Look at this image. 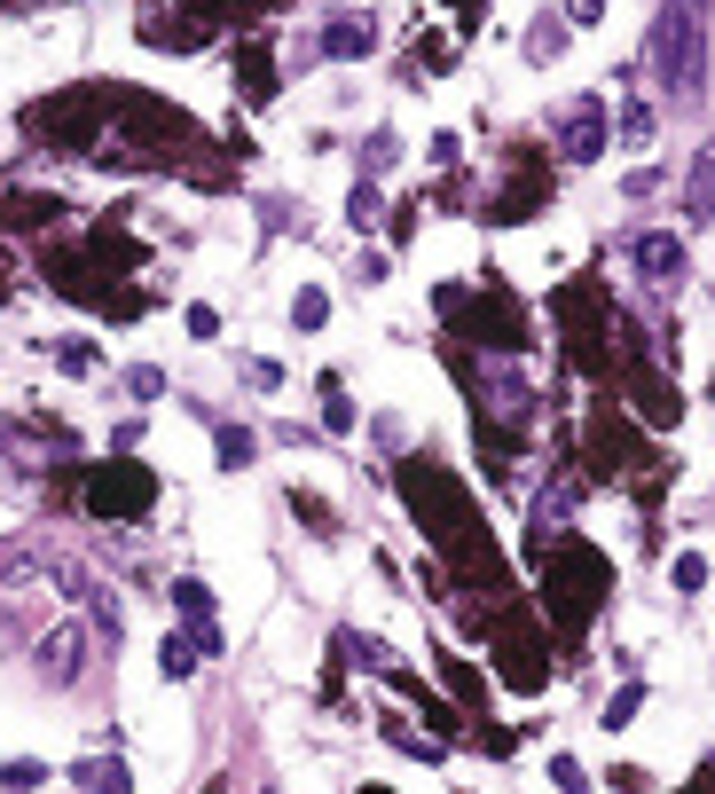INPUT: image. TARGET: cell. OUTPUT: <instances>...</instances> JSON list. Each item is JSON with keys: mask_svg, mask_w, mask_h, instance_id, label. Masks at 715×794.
<instances>
[{"mask_svg": "<svg viewBox=\"0 0 715 794\" xmlns=\"http://www.w3.org/2000/svg\"><path fill=\"white\" fill-rule=\"evenodd\" d=\"M394 157H401V142H394V134H370V150H362V173H394Z\"/></svg>", "mask_w": 715, "mask_h": 794, "instance_id": "cell-18", "label": "cell"}, {"mask_svg": "<svg viewBox=\"0 0 715 794\" xmlns=\"http://www.w3.org/2000/svg\"><path fill=\"white\" fill-rule=\"evenodd\" d=\"M157 669H165V676H190V669H197V638H165V645H157Z\"/></svg>", "mask_w": 715, "mask_h": 794, "instance_id": "cell-15", "label": "cell"}, {"mask_svg": "<svg viewBox=\"0 0 715 794\" xmlns=\"http://www.w3.org/2000/svg\"><path fill=\"white\" fill-rule=\"evenodd\" d=\"M346 221H354V228H370V221H378V190H370V182H354V197H346Z\"/></svg>", "mask_w": 715, "mask_h": 794, "instance_id": "cell-19", "label": "cell"}, {"mask_svg": "<svg viewBox=\"0 0 715 794\" xmlns=\"http://www.w3.org/2000/svg\"><path fill=\"white\" fill-rule=\"evenodd\" d=\"M221 465H252V432L244 425H221Z\"/></svg>", "mask_w": 715, "mask_h": 794, "instance_id": "cell-20", "label": "cell"}, {"mask_svg": "<svg viewBox=\"0 0 715 794\" xmlns=\"http://www.w3.org/2000/svg\"><path fill=\"white\" fill-rule=\"evenodd\" d=\"M574 17H582V24H590V17H597V0H574Z\"/></svg>", "mask_w": 715, "mask_h": 794, "instance_id": "cell-27", "label": "cell"}, {"mask_svg": "<svg viewBox=\"0 0 715 794\" xmlns=\"http://www.w3.org/2000/svg\"><path fill=\"white\" fill-rule=\"evenodd\" d=\"M551 778H559V794H590V778H582L574 755H551Z\"/></svg>", "mask_w": 715, "mask_h": 794, "instance_id": "cell-22", "label": "cell"}, {"mask_svg": "<svg viewBox=\"0 0 715 794\" xmlns=\"http://www.w3.org/2000/svg\"><path fill=\"white\" fill-rule=\"evenodd\" d=\"M362 794H378V786H362Z\"/></svg>", "mask_w": 715, "mask_h": 794, "instance_id": "cell-28", "label": "cell"}, {"mask_svg": "<svg viewBox=\"0 0 715 794\" xmlns=\"http://www.w3.org/2000/svg\"><path fill=\"white\" fill-rule=\"evenodd\" d=\"M111 103H119V86H63V95H48V103L24 111V134L48 142V150H71V157H79V150H95V142H103Z\"/></svg>", "mask_w": 715, "mask_h": 794, "instance_id": "cell-3", "label": "cell"}, {"mask_svg": "<svg viewBox=\"0 0 715 794\" xmlns=\"http://www.w3.org/2000/svg\"><path fill=\"white\" fill-rule=\"evenodd\" d=\"M566 48V24L559 17H534V32H527V63H551Z\"/></svg>", "mask_w": 715, "mask_h": 794, "instance_id": "cell-14", "label": "cell"}, {"mask_svg": "<svg viewBox=\"0 0 715 794\" xmlns=\"http://www.w3.org/2000/svg\"><path fill=\"white\" fill-rule=\"evenodd\" d=\"M559 150H566L574 165H590V157L605 150V103H597V95H574V103L559 111Z\"/></svg>", "mask_w": 715, "mask_h": 794, "instance_id": "cell-7", "label": "cell"}, {"mask_svg": "<svg viewBox=\"0 0 715 794\" xmlns=\"http://www.w3.org/2000/svg\"><path fill=\"white\" fill-rule=\"evenodd\" d=\"M228 24V0H150L142 9V40L150 48H205L213 32Z\"/></svg>", "mask_w": 715, "mask_h": 794, "instance_id": "cell-5", "label": "cell"}, {"mask_svg": "<svg viewBox=\"0 0 715 794\" xmlns=\"http://www.w3.org/2000/svg\"><path fill=\"white\" fill-rule=\"evenodd\" d=\"M370 48H378V24L370 17H338L323 32V55H370Z\"/></svg>", "mask_w": 715, "mask_h": 794, "instance_id": "cell-12", "label": "cell"}, {"mask_svg": "<svg viewBox=\"0 0 715 794\" xmlns=\"http://www.w3.org/2000/svg\"><path fill=\"white\" fill-rule=\"evenodd\" d=\"M401 496H409V511H417V519L432 527V543L449 551V559H457V567H464V574H472L480 590H503V567H496V551L480 543L472 496H464V488H457L449 472L417 457V465H401Z\"/></svg>", "mask_w": 715, "mask_h": 794, "instance_id": "cell-1", "label": "cell"}, {"mask_svg": "<svg viewBox=\"0 0 715 794\" xmlns=\"http://www.w3.org/2000/svg\"><path fill=\"white\" fill-rule=\"evenodd\" d=\"M684 213H692L699 228H715V142H707V150H692V173H684Z\"/></svg>", "mask_w": 715, "mask_h": 794, "instance_id": "cell-9", "label": "cell"}, {"mask_svg": "<svg viewBox=\"0 0 715 794\" xmlns=\"http://www.w3.org/2000/svg\"><path fill=\"white\" fill-rule=\"evenodd\" d=\"M40 786H48L40 763H9V771H0V794H40Z\"/></svg>", "mask_w": 715, "mask_h": 794, "instance_id": "cell-16", "label": "cell"}, {"mask_svg": "<svg viewBox=\"0 0 715 794\" xmlns=\"http://www.w3.org/2000/svg\"><path fill=\"white\" fill-rule=\"evenodd\" d=\"M71 778H79L86 794H134V778H126V763H119V755H86Z\"/></svg>", "mask_w": 715, "mask_h": 794, "instance_id": "cell-13", "label": "cell"}, {"mask_svg": "<svg viewBox=\"0 0 715 794\" xmlns=\"http://www.w3.org/2000/svg\"><path fill=\"white\" fill-rule=\"evenodd\" d=\"M323 425H330V432H354V401H338V386H330V409H323Z\"/></svg>", "mask_w": 715, "mask_h": 794, "instance_id": "cell-26", "label": "cell"}, {"mask_svg": "<svg viewBox=\"0 0 715 794\" xmlns=\"http://www.w3.org/2000/svg\"><path fill=\"white\" fill-rule=\"evenodd\" d=\"M621 134H630V142H653V111L630 103V111H621Z\"/></svg>", "mask_w": 715, "mask_h": 794, "instance_id": "cell-24", "label": "cell"}, {"mask_svg": "<svg viewBox=\"0 0 715 794\" xmlns=\"http://www.w3.org/2000/svg\"><path fill=\"white\" fill-rule=\"evenodd\" d=\"M0 221H9V228H55L63 221V197H17V190H0Z\"/></svg>", "mask_w": 715, "mask_h": 794, "instance_id": "cell-10", "label": "cell"}, {"mask_svg": "<svg viewBox=\"0 0 715 794\" xmlns=\"http://www.w3.org/2000/svg\"><path fill=\"white\" fill-rule=\"evenodd\" d=\"M173 605H182V613H197V622H205V605H213V598H205V582H173Z\"/></svg>", "mask_w": 715, "mask_h": 794, "instance_id": "cell-23", "label": "cell"}, {"mask_svg": "<svg viewBox=\"0 0 715 794\" xmlns=\"http://www.w3.org/2000/svg\"><path fill=\"white\" fill-rule=\"evenodd\" d=\"M637 700H645V684H621V692L605 700V732H613V724H637Z\"/></svg>", "mask_w": 715, "mask_h": 794, "instance_id": "cell-17", "label": "cell"}, {"mask_svg": "<svg viewBox=\"0 0 715 794\" xmlns=\"http://www.w3.org/2000/svg\"><path fill=\"white\" fill-rule=\"evenodd\" d=\"M236 71H244V95H252V103L276 95V63H267V40H244V48H236Z\"/></svg>", "mask_w": 715, "mask_h": 794, "instance_id": "cell-11", "label": "cell"}, {"mask_svg": "<svg viewBox=\"0 0 715 794\" xmlns=\"http://www.w3.org/2000/svg\"><path fill=\"white\" fill-rule=\"evenodd\" d=\"M699 582H707V559L684 551V559H676V590H699Z\"/></svg>", "mask_w": 715, "mask_h": 794, "instance_id": "cell-25", "label": "cell"}, {"mask_svg": "<svg viewBox=\"0 0 715 794\" xmlns=\"http://www.w3.org/2000/svg\"><path fill=\"white\" fill-rule=\"evenodd\" d=\"M323 315H330V299H323V292H299V299H292V323H299V330H315Z\"/></svg>", "mask_w": 715, "mask_h": 794, "instance_id": "cell-21", "label": "cell"}, {"mask_svg": "<svg viewBox=\"0 0 715 794\" xmlns=\"http://www.w3.org/2000/svg\"><path fill=\"white\" fill-rule=\"evenodd\" d=\"M605 590H613V567H605L590 543H574V536L543 543V598H551V613H559V630H566V638L590 630V613H597Z\"/></svg>", "mask_w": 715, "mask_h": 794, "instance_id": "cell-2", "label": "cell"}, {"mask_svg": "<svg viewBox=\"0 0 715 794\" xmlns=\"http://www.w3.org/2000/svg\"><path fill=\"white\" fill-rule=\"evenodd\" d=\"M630 259H637V268H645V284H661V292H676L684 276H692V252L676 244V236H630Z\"/></svg>", "mask_w": 715, "mask_h": 794, "instance_id": "cell-8", "label": "cell"}, {"mask_svg": "<svg viewBox=\"0 0 715 794\" xmlns=\"http://www.w3.org/2000/svg\"><path fill=\"white\" fill-rule=\"evenodd\" d=\"M653 71L668 95H699V0H661V24H653Z\"/></svg>", "mask_w": 715, "mask_h": 794, "instance_id": "cell-4", "label": "cell"}, {"mask_svg": "<svg viewBox=\"0 0 715 794\" xmlns=\"http://www.w3.org/2000/svg\"><path fill=\"white\" fill-rule=\"evenodd\" d=\"M157 503V480L142 465H95L86 472V511L95 519H142Z\"/></svg>", "mask_w": 715, "mask_h": 794, "instance_id": "cell-6", "label": "cell"}]
</instances>
